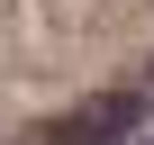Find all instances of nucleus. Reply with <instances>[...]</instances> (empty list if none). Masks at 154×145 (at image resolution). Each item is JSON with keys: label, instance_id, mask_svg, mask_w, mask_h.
<instances>
[{"label": "nucleus", "instance_id": "nucleus-1", "mask_svg": "<svg viewBox=\"0 0 154 145\" xmlns=\"http://www.w3.org/2000/svg\"><path fill=\"white\" fill-rule=\"evenodd\" d=\"M145 118V100L136 91H109V100H91V109H72L63 127H45V145H109V136H127Z\"/></svg>", "mask_w": 154, "mask_h": 145}]
</instances>
